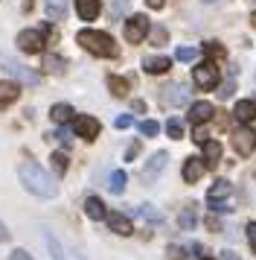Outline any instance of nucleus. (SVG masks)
Here are the masks:
<instances>
[{
	"instance_id": "1",
	"label": "nucleus",
	"mask_w": 256,
	"mask_h": 260,
	"mask_svg": "<svg viewBox=\"0 0 256 260\" xmlns=\"http://www.w3.org/2000/svg\"><path fill=\"white\" fill-rule=\"evenodd\" d=\"M18 176H21V184L32 196H41V199H56L58 196V184L53 181V176L47 170H41L35 161H23L18 167Z\"/></svg>"
},
{
	"instance_id": "2",
	"label": "nucleus",
	"mask_w": 256,
	"mask_h": 260,
	"mask_svg": "<svg viewBox=\"0 0 256 260\" xmlns=\"http://www.w3.org/2000/svg\"><path fill=\"white\" fill-rule=\"evenodd\" d=\"M76 41H79L88 53L99 56V59H114L116 56V44L108 32H99V29H79Z\"/></svg>"
},
{
	"instance_id": "3",
	"label": "nucleus",
	"mask_w": 256,
	"mask_h": 260,
	"mask_svg": "<svg viewBox=\"0 0 256 260\" xmlns=\"http://www.w3.org/2000/svg\"><path fill=\"white\" fill-rule=\"evenodd\" d=\"M230 196H233V184L230 181H224V178H219V181L207 190V205L212 208V211H219V213L233 211L230 208Z\"/></svg>"
},
{
	"instance_id": "4",
	"label": "nucleus",
	"mask_w": 256,
	"mask_h": 260,
	"mask_svg": "<svg viewBox=\"0 0 256 260\" xmlns=\"http://www.w3.org/2000/svg\"><path fill=\"white\" fill-rule=\"evenodd\" d=\"M149 36V18L146 15H131L125 21V41L128 44H140Z\"/></svg>"
},
{
	"instance_id": "5",
	"label": "nucleus",
	"mask_w": 256,
	"mask_h": 260,
	"mask_svg": "<svg viewBox=\"0 0 256 260\" xmlns=\"http://www.w3.org/2000/svg\"><path fill=\"white\" fill-rule=\"evenodd\" d=\"M192 79H195L198 88L209 91V88H216V85H219V68H216L212 61H204V64H198L195 71H192Z\"/></svg>"
},
{
	"instance_id": "6",
	"label": "nucleus",
	"mask_w": 256,
	"mask_h": 260,
	"mask_svg": "<svg viewBox=\"0 0 256 260\" xmlns=\"http://www.w3.org/2000/svg\"><path fill=\"white\" fill-rule=\"evenodd\" d=\"M99 120L96 117H88V114H79V117H73V132L84 138V141H93V138H99Z\"/></svg>"
},
{
	"instance_id": "7",
	"label": "nucleus",
	"mask_w": 256,
	"mask_h": 260,
	"mask_svg": "<svg viewBox=\"0 0 256 260\" xmlns=\"http://www.w3.org/2000/svg\"><path fill=\"white\" fill-rule=\"evenodd\" d=\"M18 47H21L23 53L35 56V53L44 50V36H41L38 29H23V32H18Z\"/></svg>"
},
{
	"instance_id": "8",
	"label": "nucleus",
	"mask_w": 256,
	"mask_h": 260,
	"mask_svg": "<svg viewBox=\"0 0 256 260\" xmlns=\"http://www.w3.org/2000/svg\"><path fill=\"white\" fill-rule=\"evenodd\" d=\"M3 68H6L9 76L21 79V82H26V85H38V82H41V76H38L35 71H29V68H23V64H18V61H12V59L3 61Z\"/></svg>"
},
{
	"instance_id": "9",
	"label": "nucleus",
	"mask_w": 256,
	"mask_h": 260,
	"mask_svg": "<svg viewBox=\"0 0 256 260\" xmlns=\"http://www.w3.org/2000/svg\"><path fill=\"white\" fill-rule=\"evenodd\" d=\"M233 146H236V152L239 155H253V149H256V135L250 129H239L236 135H233Z\"/></svg>"
},
{
	"instance_id": "10",
	"label": "nucleus",
	"mask_w": 256,
	"mask_h": 260,
	"mask_svg": "<svg viewBox=\"0 0 256 260\" xmlns=\"http://www.w3.org/2000/svg\"><path fill=\"white\" fill-rule=\"evenodd\" d=\"M212 111H216V106H212V103H207V100H198V103H192V106H189V120H192L195 126H201V123H207V120L212 117Z\"/></svg>"
},
{
	"instance_id": "11",
	"label": "nucleus",
	"mask_w": 256,
	"mask_h": 260,
	"mask_svg": "<svg viewBox=\"0 0 256 260\" xmlns=\"http://www.w3.org/2000/svg\"><path fill=\"white\" fill-rule=\"evenodd\" d=\"M160 100L166 103V106H184L186 100H189V91H186L184 85H166Z\"/></svg>"
},
{
	"instance_id": "12",
	"label": "nucleus",
	"mask_w": 256,
	"mask_h": 260,
	"mask_svg": "<svg viewBox=\"0 0 256 260\" xmlns=\"http://www.w3.org/2000/svg\"><path fill=\"white\" fill-rule=\"evenodd\" d=\"M108 228H111L114 234H119V237L134 234V225H131V219H128V216H122V213H108Z\"/></svg>"
},
{
	"instance_id": "13",
	"label": "nucleus",
	"mask_w": 256,
	"mask_h": 260,
	"mask_svg": "<svg viewBox=\"0 0 256 260\" xmlns=\"http://www.w3.org/2000/svg\"><path fill=\"white\" fill-rule=\"evenodd\" d=\"M204 158H186V164H184V181L186 184H195L198 178L204 176Z\"/></svg>"
},
{
	"instance_id": "14",
	"label": "nucleus",
	"mask_w": 256,
	"mask_h": 260,
	"mask_svg": "<svg viewBox=\"0 0 256 260\" xmlns=\"http://www.w3.org/2000/svg\"><path fill=\"white\" fill-rule=\"evenodd\" d=\"M166 161H169V155H166V152H154V155L149 158L146 170H143V178H146V181H154V176H157V173H163Z\"/></svg>"
},
{
	"instance_id": "15",
	"label": "nucleus",
	"mask_w": 256,
	"mask_h": 260,
	"mask_svg": "<svg viewBox=\"0 0 256 260\" xmlns=\"http://www.w3.org/2000/svg\"><path fill=\"white\" fill-rule=\"evenodd\" d=\"M172 68V61L166 59V56H149V59H143V71L151 73V76H157V73H166Z\"/></svg>"
},
{
	"instance_id": "16",
	"label": "nucleus",
	"mask_w": 256,
	"mask_h": 260,
	"mask_svg": "<svg viewBox=\"0 0 256 260\" xmlns=\"http://www.w3.org/2000/svg\"><path fill=\"white\" fill-rule=\"evenodd\" d=\"M233 114H236V120H239V123H253V120H256V103L242 100V103H236Z\"/></svg>"
},
{
	"instance_id": "17",
	"label": "nucleus",
	"mask_w": 256,
	"mask_h": 260,
	"mask_svg": "<svg viewBox=\"0 0 256 260\" xmlns=\"http://www.w3.org/2000/svg\"><path fill=\"white\" fill-rule=\"evenodd\" d=\"M221 161V143L219 141H207L204 143V164H207V170H216Z\"/></svg>"
},
{
	"instance_id": "18",
	"label": "nucleus",
	"mask_w": 256,
	"mask_h": 260,
	"mask_svg": "<svg viewBox=\"0 0 256 260\" xmlns=\"http://www.w3.org/2000/svg\"><path fill=\"white\" fill-rule=\"evenodd\" d=\"M18 96H21V85H15V82H0V108L12 106Z\"/></svg>"
},
{
	"instance_id": "19",
	"label": "nucleus",
	"mask_w": 256,
	"mask_h": 260,
	"mask_svg": "<svg viewBox=\"0 0 256 260\" xmlns=\"http://www.w3.org/2000/svg\"><path fill=\"white\" fill-rule=\"evenodd\" d=\"M76 12L81 21H93L99 15V0H76Z\"/></svg>"
},
{
	"instance_id": "20",
	"label": "nucleus",
	"mask_w": 256,
	"mask_h": 260,
	"mask_svg": "<svg viewBox=\"0 0 256 260\" xmlns=\"http://www.w3.org/2000/svg\"><path fill=\"white\" fill-rule=\"evenodd\" d=\"M47 6V18L50 21H64V15H67V0H44Z\"/></svg>"
},
{
	"instance_id": "21",
	"label": "nucleus",
	"mask_w": 256,
	"mask_h": 260,
	"mask_svg": "<svg viewBox=\"0 0 256 260\" xmlns=\"http://www.w3.org/2000/svg\"><path fill=\"white\" fill-rule=\"evenodd\" d=\"M84 213L91 216V219H108V211H105V205H102V199H96V196H91V199L84 202Z\"/></svg>"
},
{
	"instance_id": "22",
	"label": "nucleus",
	"mask_w": 256,
	"mask_h": 260,
	"mask_svg": "<svg viewBox=\"0 0 256 260\" xmlns=\"http://www.w3.org/2000/svg\"><path fill=\"white\" fill-rule=\"evenodd\" d=\"M50 117L56 120V123H61V126H64V123H70V120H73V108H70L67 103H58V106L50 108Z\"/></svg>"
},
{
	"instance_id": "23",
	"label": "nucleus",
	"mask_w": 256,
	"mask_h": 260,
	"mask_svg": "<svg viewBox=\"0 0 256 260\" xmlns=\"http://www.w3.org/2000/svg\"><path fill=\"white\" fill-rule=\"evenodd\" d=\"M137 216H140V219H146V222H151V225L163 222V213L157 211L154 205H140V208H137Z\"/></svg>"
},
{
	"instance_id": "24",
	"label": "nucleus",
	"mask_w": 256,
	"mask_h": 260,
	"mask_svg": "<svg viewBox=\"0 0 256 260\" xmlns=\"http://www.w3.org/2000/svg\"><path fill=\"white\" fill-rule=\"evenodd\" d=\"M125 184H128V176L122 173V170H114V173H111V181H108V190L119 196V193L125 190Z\"/></svg>"
},
{
	"instance_id": "25",
	"label": "nucleus",
	"mask_w": 256,
	"mask_h": 260,
	"mask_svg": "<svg viewBox=\"0 0 256 260\" xmlns=\"http://www.w3.org/2000/svg\"><path fill=\"white\" fill-rule=\"evenodd\" d=\"M108 88H111L114 96H125L128 94V82L122 79V76H108Z\"/></svg>"
},
{
	"instance_id": "26",
	"label": "nucleus",
	"mask_w": 256,
	"mask_h": 260,
	"mask_svg": "<svg viewBox=\"0 0 256 260\" xmlns=\"http://www.w3.org/2000/svg\"><path fill=\"white\" fill-rule=\"evenodd\" d=\"M50 161H53V170H56L58 176H64V173H67V167H70V158L64 152H53V158H50Z\"/></svg>"
},
{
	"instance_id": "27",
	"label": "nucleus",
	"mask_w": 256,
	"mask_h": 260,
	"mask_svg": "<svg viewBox=\"0 0 256 260\" xmlns=\"http://www.w3.org/2000/svg\"><path fill=\"white\" fill-rule=\"evenodd\" d=\"M198 56H201V50L198 47H178L175 50V59L178 61H195Z\"/></svg>"
},
{
	"instance_id": "28",
	"label": "nucleus",
	"mask_w": 256,
	"mask_h": 260,
	"mask_svg": "<svg viewBox=\"0 0 256 260\" xmlns=\"http://www.w3.org/2000/svg\"><path fill=\"white\" fill-rule=\"evenodd\" d=\"M204 53H207L209 59H224V56H227V50L221 47L219 41H207V44H204Z\"/></svg>"
},
{
	"instance_id": "29",
	"label": "nucleus",
	"mask_w": 256,
	"mask_h": 260,
	"mask_svg": "<svg viewBox=\"0 0 256 260\" xmlns=\"http://www.w3.org/2000/svg\"><path fill=\"white\" fill-rule=\"evenodd\" d=\"M166 132H169V138H175V141H181L184 138V123L178 117H172L169 123H166Z\"/></svg>"
},
{
	"instance_id": "30",
	"label": "nucleus",
	"mask_w": 256,
	"mask_h": 260,
	"mask_svg": "<svg viewBox=\"0 0 256 260\" xmlns=\"http://www.w3.org/2000/svg\"><path fill=\"white\" fill-rule=\"evenodd\" d=\"M157 132H160V123H154V120H143L140 123V135L143 138H154Z\"/></svg>"
},
{
	"instance_id": "31",
	"label": "nucleus",
	"mask_w": 256,
	"mask_h": 260,
	"mask_svg": "<svg viewBox=\"0 0 256 260\" xmlns=\"http://www.w3.org/2000/svg\"><path fill=\"white\" fill-rule=\"evenodd\" d=\"M178 222H181V228H184V231H189V228L195 225V208L189 205V208H186V211L181 213V219H178Z\"/></svg>"
},
{
	"instance_id": "32",
	"label": "nucleus",
	"mask_w": 256,
	"mask_h": 260,
	"mask_svg": "<svg viewBox=\"0 0 256 260\" xmlns=\"http://www.w3.org/2000/svg\"><path fill=\"white\" fill-rule=\"evenodd\" d=\"M44 68H47V71H53V73H61V71H64V61L58 59V56H47Z\"/></svg>"
},
{
	"instance_id": "33",
	"label": "nucleus",
	"mask_w": 256,
	"mask_h": 260,
	"mask_svg": "<svg viewBox=\"0 0 256 260\" xmlns=\"http://www.w3.org/2000/svg\"><path fill=\"white\" fill-rule=\"evenodd\" d=\"M166 257H169V260H184V257H186V248L169 246V248H166Z\"/></svg>"
},
{
	"instance_id": "34",
	"label": "nucleus",
	"mask_w": 256,
	"mask_h": 260,
	"mask_svg": "<svg viewBox=\"0 0 256 260\" xmlns=\"http://www.w3.org/2000/svg\"><path fill=\"white\" fill-rule=\"evenodd\" d=\"M114 126L116 129H128V126H134V117H131V114H119V117L114 120Z\"/></svg>"
},
{
	"instance_id": "35",
	"label": "nucleus",
	"mask_w": 256,
	"mask_h": 260,
	"mask_svg": "<svg viewBox=\"0 0 256 260\" xmlns=\"http://www.w3.org/2000/svg\"><path fill=\"white\" fill-rule=\"evenodd\" d=\"M128 0H114V6H111V18H119V15L125 12Z\"/></svg>"
},
{
	"instance_id": "36",
	"label": "nucleus",
	"mask_w": 256,
	"mask_h": 260,
	"mask_svg": "<svg viewBox=\"0 0 256 260\" xmlns=\"http://www.w3.org/2000/svg\"><path fill=\"white\" fill-rule=\"evenodd\" d=\"M247 243L256 251V222H247Z\"/></svg>"
},
{
	"instance_id": "37",
	"label": "nucleus",
	"mask_w": 256,
	"mask_h": 260,
	"mask_svg": "<svg viewBox=\"0 0 256 260\" xmlns=\"http://www.w3.org/2000/svg\"><path fill=\"white\" fill-rule=\"evenodd\" d=\"M47 243H50V248H53V257H56V260H64V254H61V248H58V243H56V240H53L50 234H47Z\"/></svg>"
},
{
	"instance_id": "38",
	"label": "nucleus",
	"mask_w": 256,
	"mask_h": 260,
	"mask_svg": "<svg viewBox=\"0 0 256 260\" xmlns=\"http://www.w3.org/2000/svg\"><path fill=\"white\" fill-rule=\"evenodd\" d=\"M192 141H195L198 146H204V143H207L209 138H207V132H204V129H201V126H198V129H195V138H192Z\"/></svg>"
},
{
	"instance_id": "39",
	"label": "nucleus",
	"mask_w": 256,
	"mask_h": 260,
	"mask_svg": "<svg viewBox=\"0 0 256 260\" xmlns=\"http://www.w3.org/2000/svg\"><path fill=\"white\" fill-rule=\"evenodd\" d=\"M50 138H56V141H61V143H70V132L61 129V132H56V135H50Z\"/></svg>"
},
{
	"instance_id": "40",
	"label": "nucleus",
	"mask_w": 256,
	"mask_h": 260,
	"mask_svg": "<svg viewBox=\"0 0 256 260\" xmlns=\"http://www.w3.org/2000/svg\"><path fill=\"white\" fill-rule=\"evenodd\" d=\"M12 260H32V257H29L23 248H15V251H12Z\"/></svg>"
},
{
	"instance_id": "41",
	"label": "nucleus",
	"mask_w": 256,
	"mask_h": 260,
	"mask_svg": "<svg viewBox=\"0 0 256 260\" xmlns=\"http://www.w3.org/2000/svg\"><path fill=\"white\" fill-rule=\"evenodd\" d=\"M151 38H154V44H157V41H166V29H154Z\"/></svg>"
},
{
	"instance_id": "42",
	"label": "nucleus",
	"mask_w": 256,
	"mask_h": 260,
	"mask_svg": "<svg viewBox=\"0 0 256 260\" xmlns=\"http://www.w3.org/2000/svg\"><path fill=\"white\" fill-rule=\"evenodd\" d=\"M140 152V143H134V146H128V155H125V158H128V161H134V155H137Z\"/></svg>"
},
{
	"instance_id": "43",
	"label": "nucleus",
	"mask_w": 256,
	"mask_h": 260,
	"mask_svg": "<svg viewBox=\"0 0 256 260\" xmlns=\"http://www.w3.org/2000/svg\"><path fill=\"white\" fill-rule=\"evenodd\" d=\"M6 240H9V228L0 222V243H6Z\"/></svg>"
},
{
	"instance_id": "44",
	"label": "nucleus",
	"mask_w": 256,
	"mask_h": 260,
	"mask_svg": "<svg viewBox=\"0 0 256 260\" xmlns=\"http://www.w3.org/2000/svg\"><path fill=\"white\" fill-rule=\"evenodd\" d=\"M219 260H239V254H236V251H221Z\"/></svg>"
},
{
	"instance_id": "45",
	"label": "nucleus",
	"mask_w": 256,
	"mask_h": 260,
	"mask_svg": "<svg viewBox=\"0 0 256 260\" xmlns=\"http://www.w3.org/2000/svg\"><path fill=\"white\" fill-rule=\"evenodd\" d=\"M221 96H224V100H227V96L233 94V85H221V91H219Z\"/></svg>"
},
{
	"instance_id": "46",
	"label": "nucleus",
	"mask_w": 256,
	"mask_h": 260,
	"mask_svg": "<svg viewBox=\"0 0 256 260\" xmlns=\"http://www.w3.org/2000/svg\"><path fill=\"white\" fill-rule=\"evenodd\" d=\"M146 3H149L151 9H163V0H146Z\"/></svg>"
},
{
	"instance_id": "47",
	"label": "nucleus",
	"mask_w": 256,
	"mask_h": 260,
	"mask_svg": "<svg viewBox=\"0 0 256 260\" xmlns=\"http://www.w3.org/2000/svg\"><path fill=\"white\" fill-rule=\"evenodd\" d=\"M250 24H253V26H256V12H253V15H250Z\"/></svg>"
},
{
	"instance_id": "48",
	"label": "nucleus",
	"mask_w": 256,
	"mask_h": 260,
	"mask_svg": "<svg viewBox=\"0 0 256 260\" xmlns=\"http://www.w3.org/2000/svg\"><path fill=\"white\" fill-rule=\"evenodd\" d=\"M207 3H216V0H207Z\"/></svg>"
},
{
	"instance_id": "49",
	"label": "nucleus",
	"mask_w": 256,
	"mask_h": 260,
	"mask_svg": "<svg viewBox=\"0 0 256 260\" xmlns=\"http://www.w3.org/2000/svg\"><path fill=\"white\" fill-rule=\"evenodd\" d=\"M201 260H209V257H201Z\"/></svg>"
}]
</instances>
